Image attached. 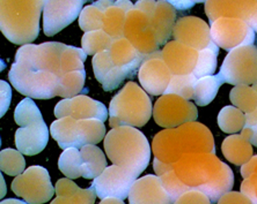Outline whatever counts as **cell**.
Wrapping results in <instances>:
<instances>
[{
  "instance_id": "6da1fadb",
  "label": "cell",
  "mask_w": 257,
  "mask_h": 204,
  "mask_svg": "<svg viewBox=\"0 0 257 204\" xmlns=\"http://www.w3.org/2000/svg\"><path fill=\"white\" fill-rule=\"evenodd\" d=\"M173 172L182 184L184 190L202 192L217 203L234 184V174L227 164L214 154H187L173 164Z\"/></svg>"
},
{
  "instance_id": "7a4b0ae2",
  "label": "cell",
  "mask_w": 257,
  "mask_h": 204,
  "mask_svg": "<svg viewBox=\"0 0 257 204\" xmlns=\"http://www.w3.org/2000/svg\"><path fill=\"white\" fill-rule=\"evenodd\" d=\"M87 54L82 48L59 42H47L39 45L27 44L15 54V62L28 70L45 72L62 78L67 73L85 70Z\"/></svg>"
},
{
  "instance_id": "3957f363",
  "label": "cell",
  "mask_w": 257,
  "mask_h": 204,
  "mask_svg": "<svg viewBox=\"0 0 257 204\" xmlns=\"http://www.w3.org/2000/svg\"><path fill=\"white\" fill-rule=\"evenodd\" d=\"M152 150L156 160L164 164L176 163L187 154L215 152L212 133L196 122L161 130L154 136Z\"/></svg>"
},
{
  "instance_id": "277c9868",
  "label": "cell",
  "mask_w": 257,
  "mask_h": 204,
  "mask_svg": "<svg viewBox=\"0 0 257 204\" xmlns=\"http://www.w3.org/2000/svg\"><path fill=\"white\" fill-rule=\"evenodd\" d=\"M104 150L114 165L122 166L139 176L151 160V148L146 136L135 127H116L104 138Z\"/></svg>"
},
{
  "instance_id": "5b68a950",
  "label": "cell",
  "mask_w": 257,
  "mask_h": 204,
  "mask_svg": "<svg viewBox=\"0 0 257 204\" xmlns=\"http://www.w3.org/2000/svg\"><path fill=\"white\" fill-rule=\"evenodd\" d=\"M45 2H0V29L10 42L27 45L40 34V18Z\"/></svg>"
},
{
  "instance_id": "8992f818",
  "label": "cell",
  "mask_w": 257,
  "mask_h": 204,
  "mask_svg": "<svg viewBox=\"0 0 257 204\" xmlns=\"http://www.w3.org/2000/svg\"><path fill=\"white\" fill-rule=\"evenodd\" d=\"M153 114L152 100L137 83L127 82L109 105V124L111 128L143 127Z\"/></svg>"
},
{
  "instance_id": "52a82bcc",
  "label": "cell",
  "mask_w": 257,
  "mask_h": 204,
  "mask_svg": "<svg viewBox=\"0 0 257 204\" xmlns=\"http://www.w3.org/2000/svg\"><path fill=\"white\" fill-rule=\"evenodd\" d=\"M50 133L62 149H81L101 142L105 138V126L101 120H75L66 116L51 124Z\"/></svg>"
},
{
  "instance_id": "ba28073f",
  "label": "cell",
  "mask_w": 257,
  "mask_h": 204,
  "mask_svg": "<svg viewBox=\"0 0 257 204\" xmlns=\"http://www.w3.org/2000/svg\"><path fill=\"white\" fill-rule=\"evenodd\" d=\"M9 78L14 88L29 98L51 100L59 94L60 78L50 73L28 70L14 62Z\"/></svg>"
},
{
  "instance_id": "9c48e42d",
  "label": "cell",
  "mask_w": 257,
  "mask_h": 204,
  "mask_svg": "<svg viewBox=\"0 0 257 204\" xmlns=\"http://www.w3.org/2000/svg\"><path fill=\"white\" fill-rule=\"evenodd\" d=\"M219 74L224 83L235 86L255 84L257 82V48L255 45H245L229 51Z\"/></svg>"
},
{
  "instance_id": "30bf717a",
  "label": "cell",
  "mask_w": 257,
  "mask_h": 204,
  "mask_svg": "<svg viewBox=\"0 0 257 204\" xmlns=\"http://www.w3.org/2000/svg\"><path fill=\"white\" fill-rule=\"evenodd\" d=\"M12 190L28 204H43L50 201L56 188L52 186L47 168L40 165L30 166L12 181Z\"/></svg>"
},
{
  "instance_id": "8fae6325",
  "label": "cell",
  "mask_w": 257,
  "mask_h": 204,
  "mask_svg": "<svg viewBox=\"0 0 257 204\" xmlns=\"http://www.w3.org/2000/svg\"><path fill=\"white\" fill-rule=\"evenodd\" d=\"M153 118L157 124L166 128H176L198 118L197 108L194 103L177 95H164L153 108Z\"/></svg>"
},
{
  "instance_id": "7c38bea8",
  "label": "cell",
  "mask_w": 257,
  "mask_h": 204,
  "mask_svg": "<svg viewBox=\"0 0 257 204\" xmlns=\"http://www.w3.org/2000/svg\"><path fill=\"white\" fill-rule=\"evenodd\" d=\"M210 29L213 43L228 52L239 46L254 45L255 32L242 18H220L211 24Z\"/></svg>"
},
{
  "instance_id": "4fadbf2b",
  "label": "cell",
  "mask_w": 257,
  "mask_h": 204,
  "mask_svg": "<svg viewBox=\"0 0 257 204\" xmlns=\"http://www.w3.org/2000/svg\"><path fill=\"white\" fill-rule=\"evenodd\" d=\"M124 38H126L144 56H150L159 51V44L151 26V18L134 7L126 15L124 26Z\"/></svg>"
},
{
  "instance_id": "5bb4252c",
  "label": "cell",
  "mask_w": 257,
  "mask_h": 204,
  "mask_svg": "<svg viewBox=\"0 0 257 204\" xmlns=\"http://www.w3.org/2000/svg\"><path fill=\"white\" fill-rule=\"evenodd\" d=\"M137 178L138 176L130 170L111 165L108 166L100 176L94 179L92 186L100 200L115 198L124 201L128 198V192Z\"/></svg>"
},
{
  "instance_id": "9a60e30c",
  "label": "cell",
  "mask_w": 257,
  "mask_h": 204,
  "mask_svg": "<svg viewBox=\"0 0 257 204\" xmlns=\"http://www.w3.org/2000/svg\"><path fill=\"white\" fill-rule=\"evenodd\" d=\"M173 73L162 59L161 51L147 56L138 70L139 82L147 94L162 95L167 90Z\"/></svg>"
},
{
  "instance_id": "2e32d148",
  "label": "cell",
  "mask_w": 257,
  "mask_h": 204,
  "mask_svg": "<svg viewBox=\"0 0 257 204\" xmlns=\"http://www.w3.org/2000/svg\"><path fill=\"white\" fill-rule=\"evenodd\" d=\"M84 0L75 2H45L43 10V30L47 36H54L80 16Z\"/></svg>"
},
{
  "instance_id": "e0dca14e",
  "label": "cell",
  "mask_w": 257,
  "mask_h": 204,
  "mask_svg": "<svg viewBox=\"0 0 257 204\" xmlns=\"http://www.w3.org/2000/svg\"><path fill=\"white\" fill-rule=\"evenodd\" d=\"M54 113L57 119L71 116L75 120L96 119L103 122L108 119L109 112L101 102L86 95H79L58 102Z\"/></svg>"
},
{
  "instance_id": "ac0fdd59",
  "label": "cell",
  "mask_w": 257,
  "mask_h": 204,
  "mask_svg": "<svg viewBox=\"0 0 257 204\" xmlns=\"http://www.w3.org/2000/svg\"><path fill=\"white\" fill-rule=\"evenodd\" d=\"M173 37L179 43L198 52L213 44L209 24L196 16H183L176 20Z\"/></svg>"
},
{
  "instance_id": "d6986e66",
  "label": "cell",
  "mask_w": 257,
  "mask_h": 204,
  "mask_svg": "<svg viewBox=\"0 0 257 204\" xmlns=\"http://www.w3.org/2000/svg\"><path fill=\"white\" fill-rule=\"evenodd\" d=\"M130 204H174L173 198L162 184L160 176L149 174L139 178L128 192Z\"/></svg>"
},
{
  "instance_id": "ffe728a7",
  "label": "cell",
  "mask_w": 257,
  "mask_h": 204,
  "mask_svg": "<svg viewBox=\"0 0 257 204\" xmlns=\"http://www.w3.org/2000/svg\"><path fill=\"white\" fill-rule=\"evenodd\" d=\"M161 56L173 75H188L192 74L195 70L198 51L172 40L162 48Z\"/></svg>"
},
{
  "instance_id": "44dd1931",
  "label": "cell",
  "mask_w": 257,
  "mask_h": 204,
  "mask_svg": "<svg viewBox=\"0 0 257 204\" xmlns=\"http://www.w3.org/2000/svg\"><path fill=\"white\" fill-rule=\"evenodd\" d=\"M108 52L112 64L123 73H125L128 78H132L138 73L143 62L147 56L136 50L134 45L124 37L114 40Z\"/></svg>"
},
{
  "instance_id": "7402d4cb",
  "label": "cell",
  "mask_w": 257,
  "mask_h": 204,
  "mask_svg": "<svg viewBox=\"0 0 257 204\" xmlns=\"http://www.w3.org/2000/svg\"><path fill=\"white\" fill-rule=\"evenodd\" d=\"M103 15H102V30L107 32L114 40L123 38L124 26H125L126 15L134 8L135 5L131 2H100Z\"/></svg>"
},
{
  "instance_id": "603a6c76",
  "label": "cell",
  "mask_w": 257,
  "mask_h": 204,
  "mask_svg": "<svg viewBox=\"0 0 257 204\" xmlns=\"http://www.w3.org/2000/svg\"><path fill=\"white\" fill-rule=\"evenodd\" d=\"M49 130L44 122L20 127L15 132V146L22 154L35 156L42 152L49 141Z\"/></svg>"
},
{
  "instance_id": "cb8c5ba5",
  "label": "cell",
  "mask_w": 257,
  "mask_h": 204,
  "mask_svg": "<svg viewBox=\"0 0 257 204\" xmlns=\"http://www.w3.org/2000/svg\"><path fill=\"white\" fill-rule=\"evenodd\" d=\"M92 64L94 75L105 92H112L117 89L126 78H128L125 73H123L112 64L108 51L94 56Z\"/></svg>"
},
{
  "instance_id": "d4e9b609",
  "label": "cell",
  "mask_w": 257,
  "mask_h": 204,
  "mask_svg": "<svg viewBox=\"0 0 257 204\" xmlns=\"http://www.w3.org/2000/svg\"><path fill=\"white\" fill-rule=\"evenodd\" d=\"M175 20V7L169 2H157L156 10L151 18V26L160 48H164L171 36H173V30L176 24Z\"/></svg>"
},
{
  "instance_id": "484cf974",
  "label": "cell",
  "mask_w": 257,
  "mask_h": 204,
  "mask_svg": "<svg viewBox=\"0 0 257 204\" xmlns=\"http://www.w3.org/2000/svg\"><path fill=\"white\" fill-rule=\"evenodd\" d=\"M56 198L50 204H94L97 198L93 186L81 190L72 179H59L56 184Z\"/></svg>"
},
{
  "instance_id": "4316f807",
  "label": "cell",
  "mask_w": 257,
  "mask_h": 204,
  "mask_svg": "<svg viewBox=\"0 0 257 204\" xmlns=\"http://www.w3.org/2000/svg\"><path fill=\"white\" fill-rule=\"evenodd\" d=\"M251 2H206L205 13L210 24L220 18H235L245 21Z\"/></svg>"
},
{
  "instance_id": "83f0119b",
  "label": "cell",
  "mask_w": 257,
  "mask_h": 204,
  "mask_svg": "<svg viewBox=\"0 0 257 204\" xmlns=\"http://www.w3.org/2000/svg\"><path fill=\"white\" fill-rule=\"evenodd\" d=\"M221 149L226 160L237 166L248 163L252 157L251 143L241 134H234L226 138L222 142Z\"/></svg>"
},
{
  "instance_id": "f1b7e54d",
  "label": "cell",
  "mask_w": 257,
  "mask_h": 204,
  "mask_svg": "<svg viewBox=\"0 0 257 204\" xmlns=\"http://www.w3.org/2000/svg\"><path fill=\"white\" fill-rule=\"evenodd\" d=\"M82 162V178L96 179L102 174L107 166L104 154L96 146H85L80 149Z\"/></svg>"
},
{
  "instance_id": "f546056e",
  "label": "cell",
  "mask_w": 257,
  "mask_h": 204,
  "mask_svg": "<svg viewBox=\"0 0 257 204\" xmlns=\"http://www.w3.org/2000/svg\"><path fill=\"white\" fill-rule=\"evenodd\" d=\"M224 84L220 74L202 78L197 80L194 90V100L199 106H206L215 98L218 90Z\"/></svg>"
},
{
  "instance_id": "4dcf8cb0",
  "label": "cell",
  "mask_w": 257,
  "mask_h": 204,
  "mask_svg": "<svg viewBox=\"0 0 257 204\" xmlns=\"http://www.w3.org/2000/svg\"><path fill=\"white\" fill-rule=\"evenodd\" d=\"M218 124L224 133L235 134L245 126V114L235 106H225L218 114Z\"/></svg>"
},
{
  "instance_id": "1f68e13d",
  "label": "cell",
  "mask_w": 257,
  "mask_h": 204,
  "mask_svg": "<svg viewBox=\"0 0 257 204\" xmlns=\"http://www.w3.org/2000/svg\"><path fill=\"white\" fill-rule=\"evenodd\" d=\"M219 54V48L214 43L211 44L209 48L198 52L197 64L192 74L199 80L202 78L212 76L215 70H217V56Z\"/></svg>"
},
{
  "instance_id": "d6a6232c",
  "label": "cell",
  "mask_w": 257,
  "mask_h": 204,
  "mask_svg": "<svg viewBox=\"0 0 257 204\" xmlns=\"http://www.w3.org/2000/svg\"><path fill=\"white\" fill-rule=\"evenodd\" d=\"M60 172L69 179H78L82 176V162L80 150L77 148L65 149L58 160Z\"/></svg>"
},
{
  "instance_id": "836d02e7",
  "label": "cell",
  "mask_w": 257,
  "mask_h": 204,
  "mask_svg": "<svg viewBox=\"0 0 257 204\" xmlns=\"http://www.w3.org/2000/svg\"><path fill=\"white\" fill-rule=\"evenodd\" d=\"M86 70L72 72L64 75L60 80V88L58 96L63 100L79 96V94L87 92L88 90L85 88Z\"/></svg>"
},
{
  "instance_id": "e575fe53",
  "label": "cell",
  "mask_w": 257,
  "mask_h": 204,
  "mask_svg": "<svg viewBox=\"0 0 257 204\" xmlns=\"http://www.w3.org/2000/svg\"><path fill=\"white\" fill-rule=\"evenodd\" d=\"M114 38L104 32L103 30L85 32L81 40L82 50L87 56H96L101 52L108 51L110 48Z\"/></svg>"
},
{
  "instance_id": "d590c367",
  "label": "cell",
  "mask_w": 257,
  "mask_h": 204,
  "mask_svg": "<svg viewBox=\"0 0 257 204\" xmlns=\"http://www.w3.org/2000/svg\"><path fill=\"white\" fill-rule=\"evenodd\" d=\"M230 102L240 111L251 113L257 108V92L250 86H236L230 90Z\"/></svg>"
},
{
  "instance_id": "8d00e7d4",
  "label": "cell",
  "mask_w": 257,
  "mask_h": 204,
  "mask_svg": "<svg viewBox=\"0 0 257 204\" xmlns=\"http://www.w3.org/2000/svg\"><path fill=\"white\" fill-rule=\"evenodd\" d=\"M14 120L20 127H27L30 124L44 122L40 108L36 106L32 98H25L17 105L14 111Z\"/></svg>"
},
{
  "instance_id": "74e56055",
  "label": "cell",
  "mask_w": 257,
  "mask_h": 204,
  "mask_svg": "<svg viewBox=\"0 0 257 204\" xmlns=\"http://www.w3.org/2000/svg\"><path fill=\"white\" fill-rule=\"evenodd\" d=\"M196 82H197V78L194 76V74L173 75L165 95H177L187 100H194Z\"/></svg>"
},
{
  "instance_id": "f35d334b",
  "label": "cell",
  "mask_w": 257,
  "mask_h": 204,
  "mask_svg": "<svg viewBox=\"0 0 257 204\" xmlns=\"http://www.w3.org/2000/svg\"><path fill=\"white\" fill-rule=\"evenodd\" d=\"M0 166L7 176H18L26 171V160L20 151L7 148L0 152Z\"/></svg>"
},
{
  "instance_id": "ab89813d",
  "label": "cell",
  "mask_w": 257,
  "mask_h": 204,
  "mask_svg": "<svg viewBox=\"0 0 257 204\" xmlns=\"http://www.w3.org/2000/svg\"><path fill=\"white\" fill-rule=\"evenodd\" d=\"M102 15H103V10L100 2L86 6L79 16V26L82 32H90L102 30Z\"/></svg>"
},
{
  "instance_id": "60d3db41",
  "label": "cell",
  "mask_w": 257,
  "mask_h": 204,
  "mask_svg": "<svg viewBox=\"0 0 257 204\" xmlns=\"http://www.w3.org/2000/svg\"><path fill=\"white\" fill-rule=\"evenodd\" d=\"M241 135L251 143L252 146H257V113L256 110L251 113H245V126L241 130Z\"/></svg>"
},
{
  "instance_id": "b9f144b4",
  "label": "cell",
  "mask_w": 257,
  "mask_h": 204,
  "mask_svg": "<svg viewBox=\"0 0 257 204\" xmlns=\"http://www.w3.org/2000/svg\"><path fill=\"white\" fill-rule=\"evenodd\" d=\"M174 204H212L210 198L202 192L190 190L184 192L176 200Z\"/></svg>"
},
{
  "instance_id": "7bdbcfd3",
  "label": "cell",
  "mask_w": 257,
  "mask_h": 204,
  "mask_svg": "<svg viewBox=\"0 0 257 204\" xmlns=\"http://www.w3.org/2000/svg\"><path fill=\"white\" fill-rule=\"evenodd\" d=\"M241 192L247 196L252 203L257 204V176L251 174L243 180L241 184Z\"/></svg>"
},
{
  "instance_id": "ee69618b",
  "label": "cell",
  "mask_w": 257,
  "mask_h": 204,
  "mask_svg": "<svg viewBox=\"0 0 257 204\" xmlns=\"http://www.w3.org/2000/svg\"><path fill=\"white\" fill-rule=\"evenodd\" d=\"M218 204H254L247 196L239 192H228L225 195H222Z\"/></svg>"
},
{
  "instance_id": "f6af8a7d",
  "label": "cell",
  "mask_w": 257,
  "mask_h": 204,
  "mask_svg": "<svg viewBox=\"0 0 257 204\" xmlns=\"http://www.w3.org/2000/svg\"><path fill=\"white\" fill-rule=\"evenodd\" d=\"M0 103H2V116H5L12 100V89L6 81L0 82Z\"/></svg>"
},
{
  "instance_id": "bcb514c9",
  "label": "cell",
  "mask_w": 257,
  "mask_h": 204,
  "mask_svg": "<svg viewBox=\"0 0 257 204\" xmlns=\"http://www.w3.org/2000/svg\"><path fill=\"white\" fill-rule=\"evenodd\" d=\"M245 22L250 26V28L257 34V2H251L250 8L245 18Z\"/></svg>"
},
{
  "instance_id": "7dc6e473",
  "label": "cell",
  "mask_w": 257,
  "mask_h": 204,
  "mask_svg": "<svg viewBox=\"0 0 257 204\" xmlns=\"http://www.w3.org/2000/svg\"><path fill=\"white\" fill-rule=\"evenodd\" d=\"M156 6H157V2H138L135 4L136 8L141 10L142 12L149 15L150 18H152L154 10H156Z\"/></svg>"
},
{
  "instance_id": "c3c4849f",
  "label": "cell",
  "mask_w": 257,
  "mask_h": 204,
  "mask_svg": "<svg viewBox=\"0 0 257 204\" xmlns=\"http://www.w3.org/2000/svg\"><path fill=\"white\" fill-rule=\"evenodd\" d=\"M256 165H257V156H254L251 157V160H249L248 163L242 165V168H241V176H242L244 179H247V178H249L252 174Z\"/></svg>"
},
{
  "instance_id": "681fc988",
  "label": "cell",
  "mask_w": 257,
  "mask_h": 204,
  "mask_svg": "<svg viewBox=\"0 0 257 204\" xmlns=\"http://www.w3.org/2000/svg\"><path fill=\"white\" fill-rule=\"evenodd\" d=\"M169 2L175 7L176 10H180V12H182V10H188L190 7H192L196 4V2Z\"/></svg>"
},
{
  "instance_id": "f907efd6",
  "label": "cell",
  "mask_w": 257,
  "mask_h": 204,
  "mask_svg": "<svg viewBox=\"0 0 257 204\" xmlns=\"http://www.w3.org/2000/svg\"><path fill=\"white\" fill-rule=\"evenodd\" d=\"M100 204H124L122 200L119 198H108L104 200H101Z\"/></svg>"
},
{
  "instance_id": "816d5d0a",
  "label": "cell",
  "mask_w": 257,
  "mask_h": 204,
  "mask_svg": "<svg viewBox=\"0 0 257 204\" xmlns=\"http://www.w3.org/2000/svg\"><path fill=\"white\" fill-rule=\"evenodd\" d=\"M0 204H28V203L26 201H20V200L9 198V200H4Z\"/></svg>"
},
{
  "instance_id": "f5cc1de1",
  "label": "cell",
  "mask_w": 257,
  "mask_h": 204,
  "mask_svg": "<svg viewBox=\"0 0 257 204\" xmlns=\"http://www.w3.org/2000/svg\"><path fill=\"white\" fill-rule=\"evenodd\" d=\"M252 88H254L256 90V92H257V82L255 83V84H252Z\"/></svg>"
},
{
  "instance_id": "db71d44e",
  "label": "cell",
  "mask_w": 257,
  "mask_h": 204,
  "mask_svg": "<svg viewBox=\"0 0 257 204\" xmlns=\"http://www.w3.org/2000/svg\"><path fill=\"white\" fill-rule=\"evenodd\" d=\"M256 113H257V108H256Z\"/></svg>"
}]
</instances>
